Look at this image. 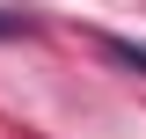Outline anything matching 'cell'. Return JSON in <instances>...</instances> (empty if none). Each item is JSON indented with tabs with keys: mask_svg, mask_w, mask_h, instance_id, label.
<instances>
[{
	"mask_svg": "<svg viewBox=\"0 0 146 139\" xmlns=\"http://www.w3.org/2000/svg\"><path fill=\"white\" fill-rule=\"evenodd\" d=\"M0 37H29V15H7L0 7Z\"/></svg>",
	"mask_w": 146,
	"mask_h": 139,
	"instance_id": "2",
	"label": "cell"
},
{
	"mask_svg": "<svg viewBox=\"0 0 146 139\" xmlns=\"http://www.w3.org/2000/svg\"><path fill=\"white\" fill-rule=\"evenodd\" d=\"M102 51L117 59V66H131V73H146V51H139V44H124V37H102Z\"/></svg>",
	"mask_w": 146,
	"mask_h": 139,
	"instance_id": "1",
	"label": "cell"
}]
</instances>
